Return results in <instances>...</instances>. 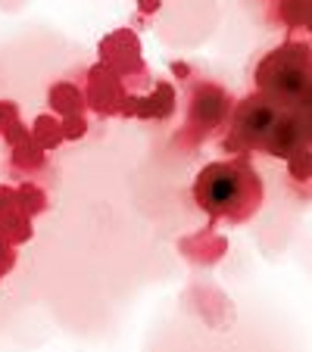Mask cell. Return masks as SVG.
<instances>
[{"label":"cell","mask_w":312,"mask_h":352,"mask_svg":"<svg viewBox=\"0 0 312 352\" xmlns=\"http://www.w3.org/2000/svg\"><path fill=\"white\" fill-rule=\"evenodd\" d=\"M222 146L228 153H266L287 162L297 150L309 146V140L293 109L278 107L253 91L231 107Z\"/></svg>","instance_id":"6da1fadb"},{"label":"cell","mask_w":312,"mask_h":352,"mask_svg":"<svg viewBox=\"0 0 312 352\" xmlns=\"http://www.w3.org/2000/svg\"><path fill=\"white\" fill-rule=\"evenodd\" d=\"M262 178L259 172L244 160H219L209 162L194 178V199L206 215L225 219L231 225H244L262 206Z\"/></svg>","instance_id":"7a4b0ae2"},{"label":"cell","mask_w":312,"mask_h":352,"mask_svg":"<svg viewBox=\"0 0 312 352\" xmlns=\"http://www.w3.org/2000/svg\"><path fill=\"white\" fill-rule=\"evenodd\" d=\"M259 97L284 109H300L312 100V41H284L272 47L253 69Z\"/></svg>","instance_id":"3957f363"},{"label":"cell","mask_w":312,"mask_h":352,"mask_svg":"<svg viewBox=\"0 0 312 352\" xmlns=\"http://www.w3.org/2000/svg\"><path fill=\"white\" fill-rule=\"evenodd\" d=\"M228 116H231V97H228L225 87L213 85V81H197L191 87V100H187L185 140L200 144L216 128L228 125Z\"/></svg>","instance_id":"277c9868"},{"label":"cell","mask_w":312,"mask_h":352,"mask_svg":"<svg viewBox=\"0 0 312 352\" xmlns=\"http://www.w3.org/2000/svg\"><path fill=\"white\" fill-rule=\"evenodd\" d=\"M100 63L116 72L122 81H147L144 54H141V41L132 28H119V32L107 34L100 41Z\"/></svg>","instance_id":"5b68a950"},{"label":"cell","mask_w":312,"mask_h":352,"mask_svg":"<svg viewBox=\"0 0 312 352\" xmlns=\"http://www.w3.org/2000/svg\"><path fill=\"white\" fill-rule=\"evenodd\" d=\"M125 81L119 78L116 72H110L103 63H94L85 75V103L94 109L97 116H122L125 109Z\"/></svg>","instance_id":"8992f818"},{"label":"cell","mask_w":312,"mask_h":352,"mask_svg":"<svg viewBox=\"0 0 312 352\" xmlns=\"http://www.w3.org/2000/svg\"><path fill=\"white\" fill-rule=\"evenodd\" d=\"M175 87L169 81H156L150 87V94H128L125 109L122 116L125 119H144V122H166L175 113Z\"/></svg>","instance_id":"52a82bcc"},{"label":"cell","mask_w":312,"mask_h":352,"mask_svg":"<svg viewBox=\"0 0 312 352\" xmlns=\"http://www.w3.org/2000/svg\"><path fill=\"white\" fill-rule=\"evenodd\" d=\"M47 103H50V109H54L60 119H66V116H85V91H81L79 85H72V81H56L50 91H47Z\"/></svg>","instance_id":"ba28073f"},{"label":"cell","mask_w":312,"mask_h":352,"mask_svg":"<svg viewBox=\"0 0 312 352\" xmlns=\"http://www.w3.org/2000/svg\"><path fill=\"white\" fill-rule=\"evenodd\" d=\"M275 16L291 32H306L312 38V0H278Z\"/></svg>","instance_id":"9c48e42d"},{"label":"cell","mask_w":312,"mask_h":352,"mask_svg":"<svg viewBox=\"0 0 312 352\" xmlns=\"http://www.w3.org/2000/svg\"><path fill=\"white\" fill-rule=\"evenodd\" d=\"M0 138L10 146H19L25 140H32V128H25L19 122V107L13 100H0Z\"/></svg>","instance_id":"30bf717a"},{"label":"cell","mask_w":312,"mask_h":352,"mask_svg":"<svg viewBox=\"0 0 312 352\" xmlns=\"http://www.w3.org/2000/svg\"><path fill=\"white\" fill-rule=\"evenodd\" d=\"M32 140L44 153L54 150V146H60L63 140H66V134H63V119H56V116H38L34 128H32Z\"/></svg>","instance_id":"8fae6325"},{"label":"cell","mask_w":312,"mask_h":352,"mask_svg":"<svg viewBox=\"0 0 312 352\" xmlns=\"http://www.w3.org/2000/svg\"><path fill=\"white\" fill-rule=\"evenodd\" d=\"M0 237L7 240V243L19 246V243H28L32 240V219L22 212H13L7 219L0 221Z\"/></svg>","instance_id":"7c38bea8"},{"label":"cell","mask_w":312,"mask_h":352,"mask_svg":"<svg viewBox=\"0 0 312 352\" xmlns=\"http://www.w3.org/2000/svg\"><path fill=\"white\" fill-rule=\"evenodd\" d=\"M16 199H19V212L22 215H41L47 209V193L41 190L38 184H32V181H25V184L16 187Z\"/></svg>","instance_id":"4fadbf2b"},{"label":"cell","mask_w":312,"mask_h":352,"mask_svg":"<svg viewBox=\"0 0 312 352\" xmlns=\"http://www.w3.org/2000/svg\"><path fill=\"white\" fill-rule=\"evenodd\" d=\"M10 162H13V168H22V172H38V168L44 166V150H41L34 140H25V144L13 146Z\"/></svg>","instance_id":"5bb4252c"},{"label":"cell","mask_w":312,"mask_h":352,"mask_svg":"<svg viewBox=\"0 0 312 352\" xmlns=\"http://www.w3.org/2000/svg\"><path fill=\"white\" fill-rule=\"evenodd\" d=\"M287 175H291L293 181H309L312 178V146H303V150H297V153L287 160Z\"/></svg>","instance_id":"9a60e30c"},{"label":"cell","mask_w":312,"mask_h":352,"mask_svg":"<svg viewBox=\"0 0 312 352\" xmlns=\"http://www.w3.org/2000/svg\"><path fill=\"white\" fill-rule=\"evenodd\" d=\"M63 134H66V140H79L87 134V119L85 116H66L63 119Z\"/></svg>","instance_id":"2e32d148"},{"label":"cell","mask_w":312,"mask_h":352,"mask_svg":"<svg viewBox=\"0 0 312 352\" xmlns=\"http://www.w3.org/2000/svg\"><path fill=\"white\" fill-rule=\"evenodd\" d=\"M19 212V199H16V187H7L0 184V221L7 219V215Z\"/></svg>","instance_id":"e0dca14e"},{"label":"cell","mask_w":312,"mask_h":352,"mask_svg":"<svg viewBox=\"0 0 312 352\" xmlns=\"http://www.w3.org/2000/svg\"><path fill=\"white\" fill-rule=\"evenodd\" d=\"M13 265H16V250H13V243H7V240L0 237V278L13 272Z\"/></svg>","instance_id":"ac0fdd59"},{"label":"cell","mask_w":312,"mask_h":352,"mask_svg":"<svg viewBox=\"0 0 312 352\" xmlns=\"http://www.w3.org/2000/svg\"><path fill=\"white\" fill-rule=\"evenodd\" d=\"M293 113H297L300 125H303L306 140H309V146H312V100H309V103H303V107H300V109H293Z\"/></svg>","instance_id":"d6986e66"}]
</instances>
